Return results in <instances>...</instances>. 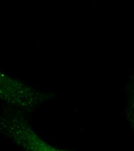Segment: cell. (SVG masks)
<instances>
[{
  "label": "cell",
  "mask_w": 134,
  "mask_h": 151,
  "mask_svg": "<svg viewBox=\"0 0 134 151\" xmlns=\"http://www.w3.org/2000/svg\"><path fill=\"white\" fill-rule=\"evenodd\" d=\"M0 134L26 151H67L46 142L25 120L11 113L0 116Z\"/></svg>",
  "instance_id": "6da1fadb"
},
{
  "label": "cell",
  "mask_w": 134,
  "mask_h": 151,
  "mask_svg": "<svg viewBox=\"0 0 134 151\" xmlns=\"http://www.w3.org/2000/svg\"><path fill=\"white\" fill-rule=\"evenodd\" d=\"M43 100L42 92L0 70V101L15 109L31 110Z\"/></svg>",
  "instance_id": "7a4b0ae2"
},
{
  "label": "cell",
  "mask_w": 134,
  "mask_h": 151,
  "mask_svg": "<svg viewBox=\"0 0 134 151\" xmlns=\"http://www.w3.org/2000/svg\"><path fill=\"white\" fill-rule=\"evenodd\" d=\"M130 105L131 106L130 108V110L132 111V113H133V117L132 119H131L132 120V121L133 122V127L134 129V98H133V102H130Z\"/></svg>",
  "instance_id": "3957f363"
}]
</instances>
